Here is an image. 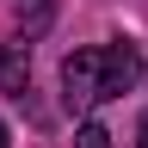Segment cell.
Instances as JSON below:
<instances>
[{
    "instance_id": "3957f363",
    "label": "cell",
    "mask_w": 148,
    "mask_h": 148,
    "mask_svg": "<svg viewBox=\"0 0 148 148\" xmlns=\"http://www.w3.org/2000/svg\"><path fill=\"white\" fill-rule=\"evenodd\" d=\"M49 12H56L49 0H18V25H25V37L43 31V25H49Z\"/></svg>"
},
{
    "instance_id": "6da1fadb",
    "label": "cell",
    "mask_w": 148,
    "mask_h": 148,
    "mask_svg": "<svg viewBox=\"0 0 148 148\" xmlns=\"http://www.w3.org/2000/svg\"><path fill=\"white\" fill-rule=\"evenodd\" d=\"M142 80V49L136 43H92V49H74L62 62V105L92 117L105 99H117Z\"/></svg>"
},
{
    "instance_id": "277c9868",
    "label": "cell",
    "mask_w": 148,
    "mask_h": 148,
    "mask_svg": "<svg viewBox=\"0 0 148 148\" xmlns=\"http://www.w3.org/2000/svg\"><path fill=\"white\" fill-rule=\"evenodd\" d=\"M74 148H111V130H105V123H92V117H86L80 130H74Z\"/></svg>"
},
{
    "instance_id": "7a4b0ae2",
    "label": "cell",
    "mask_w": 148,
    "mask_h": 148,
    "mask_svg": "<svg viewBox=\"0 0 148 148\" xmlns=\"http://www.w3.org/2000/svg\"><path fill=\"white\" fill-rule=\"evenodd\" d=\"M25 80H31V49L25 43H6V49H0V86L25 99Z\"/></svg>"
},
{
    "instance_id": "8992f818",
    "label": "cell",
    "mask_w": 148,
    "mask_h": 148,
    "mask_svg": "<svg viewBox=\"0 0 148 148\" xmlns=\"http://www.w3.org/2000/svg\"><path fill=\"white\" fill-rule=\"evenodd\" d=\"M0 148H6V123H0Z\"/></svg>"
},
{
    "instance_id": "5b68a950",
    "label": "cell",
    "mask_w": 148,
    "mask_h": 148,
    "mask_svg": "<svg viewBox=\"0 0 148 148\" xmlns=\"http://www.w3.org/2000/svg\"><path fill=\"white\" fill-rule=\"evenodd\" d=\"M136 148H148V111H142V130H136Z\"/></svg>"
}]
</instances>
